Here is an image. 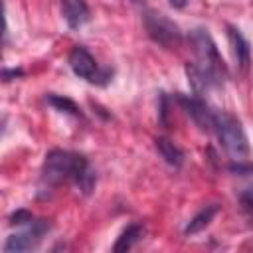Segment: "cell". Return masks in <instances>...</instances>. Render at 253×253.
<instances>
[{
    "label": "cell",
    "mask_w": 253,
    "mask_h": 253,
    "mask_svg": "<svg viewBox=\"0 0 253 253\" xmlns=\"http://www.w3.org/2000/svg\"><path fill=\"white\" fill-rule=\"evenodd\" d=\"M142 235H144V225H142V223H130V225L119 235V239H117L113 251H115V253H121V251L132 249V247L142 239Z\"/></svg>",
    "instance_id": "8fae6325"
},
{
    "label": "cell",
    "mask_w": 253,
    "mask_h": 253,
    "mask_svg": "<svg viewBox=\"0 0 253 253\" xmlns=\"http://www.w3.org/2000/svg\"><path fill=\"white\" fill-rule=\"evenodd\" d=\"M186 2H188V0H170V4H172L174 8H184Z\"/></svg>",
    "instance_id": "e0dca14e"
},
{
    "label": "cell",
    "mask_w": 253,
    "mask_h": 253,
    "mask_svg": "<svg viewBox=\"0 0 253 253\" xmlns=\"http://www.w3.org/2000/svg\"><path fill=\"white\" fill-rule=\"evenodd\" d=\"M190 43L196 53V63H188L186 73H188V79H190L194 91L202 93L210 87L221 85L227 75V69H225V63H223L211 36L202 28L192 30Z\"/></svg>",
    "instance_id": "6da1fadb"
},
{
    "label": "cell",
    "mask_w": 253,
    "mask_h": 253,
    "mask_svg": "<svg viewBox=\"0 0 253 253\" xmlns=\"http://www.w3.org/2000/svg\"><path fill=\"white\" fill-rule=\"evenodd\" d=\"M67 180H73L85 194H89L95 186V172L91 170L85 156L61 148H53L45 154L42 168V182L47 186H57Z\"/></svg>",
    "instance_id": "7a4b0ae2"
},
{
    "label": "cell",
    "mask_w": 253,
    "mask_h": 253,
    "mask_svg": "<svg viewBox=\"0 0 253 253\" xmlns=\"http://www.w3.org/2000/svg\"><path fill=\"white\" fill-rule=\"evenodd\" d=\"M156 150L160 152V156L174 168H180L184 162V152L166 136H158L156 138Z\"/></svg>",
    "instance_id": "7c38bea8"
},
{
    "label": "cell",
    "mask_w": 253,
    "mask_h": 253,
    "mask_svg": "<svg viewBox=\"0 0 253 253\" xmlns=\"http://www.w3.org/2000/svg\"><path fill=\"white\" fill-rule=\"evenodd\" d=\"M144 28H146L148 36L164 47H176L182 42V34L178 30V26L172 20H168L164 14L146 12L144 14Z\"/></svg>",
    "instance_id": "8992f818"
},
{
    "label": "cell",
    "mask_w": 253,
    "mask_h": 253,
    "mask_svg": "<svg viewBox=\"0 0 253 253\" xmlns=\"http://www.w3.org/2000/svg\"><path fill=\"white\" fill-rule=\"evenodd\" d=\"M130 2H132V4H144L146 0H130Z\"/></svg>",
    "instance_id": "ac0fdd59"
},
{
    "label": "cell",
    "mask_w": 253,
    "mask_h": 253,
    "mask_svg": "<svg viewBox=\"0 0 253 253\" xmlns=\"http://www.w3.org/2000/svg\"><path fill=\"white\" fill-rule=\"evenodd\" d=\"M69 67L71 71L81 77V79H87L89 83H97V85H105L109 79H111V73L105 69L101 71L95 57L83 47V45H75L69 53Z\"/></svg>",
    "instance_id": "5b68a950"
},
{
    "label": "cell",
    "mask_w": 253,
    "mask_h": 253,
    "mask_svg": "<svg viewBox=\"0 0 253 253\" xmlns=\"http://www.w3.org/2000/svg\"><path fill=\"white\" fill-rule=\"evenodd\" d=\"M217 211H219V206H217V204H210V206L202 208V210L188 221V225L184 227V233H186V235H194V233L206 229V227L211 223V219H213V215H215Z\"/></svg>",
    "instance_id": "30bf717a"
},
{
    "label": "cell",
    "mask_w": 253,
    "mask_h": 253,
    "mask_svg": "<svg viewBox=\"0 0 253 253\" xmlns=\"http://www.w3.org/2000/svg\"><path fill=\"white\" fill-rule=\"evenodd\" d=\"M61 14L69 28H81L89 20V6L85 0H61Z\"/></svg>",
    "instance_id": "9c48e42d"
},
{
    "label": "cell",
    "mask_w": 253,
    "mask_h": 253,
    "mask_svg": "<svg viewBox=\"0 0 253 253\" xmlns=\"http://www.w3.org/2000/svg\"><path fill=\"white\" fill-rule=\"evenodd\" d=\"M227 40H229V45H231V51H233V57H235L239 71H247V67L251 63V49H249L247 40L233 26H227Z\"/></svg>",
    "instance_id": "ba28073f"
},
{
    "label": "cell",
    "mask_w": 253,
    "mask_h": 253,
    "mask_svg": "<svg viewBox=\"0 0 253 253\" xmlns=\"http://www.w3.org/2000/svg\"><path fill=\"white\" fill-rule=\"evenodd\" d=\"M178 101H180V105L186 109V113L194 119V123H196L202 130H213V119H215V113H213L202 99L180 95Z\"/></svg>",
    "instance_id": "52a82bcc"
},
{
    "label": "cell",
    "mask_w": 253,
    "mask_h": 253,
    "mask_svg": "<svg viewBox=\"0 0 253 253\" xmlns=\"http://www.w3.org/2000/svg\"><path fill=\"white\" fill-rule=\"evenodd\" d=\"M213 130L223 146V150L233 158V160H245L249 154V142L245 136V130L239 123L237 117H233L231 113L219 111L215 113L213 119Z\"/></svg>",
    "instance_id": "3957f363"
},
{
    "label": "cell",
    "mask_w": 253,
    "mask_h": 253,
    "mask_svg": "<svg viewBox=\"0 0 253 253\" xmlns=\"http://www.w3.org/2000/svg\"><path fill=\"white\" fill-rule=\"evenodd\" d=\"M239 204H241V210H243L247 215H253V186L245 188V190L239 194Z\"/></svg>",
    "instance_id": "5bb4252c"
},
{
    "label": "cell",
    "mask_w": 253,
    "mask_h": 253,
    "mask_svg": "<svg viewBox=\"0 0 253 253\" xmlns=\"http://www.w3.org/2000/svg\"><path fill=\"white\" fill-rule=\"evenodd\" d=\"M20 75H22V69H4L2 73L4 81H12V77H20Z\"/></svg>",
    "instance_id": "2e32d148"
},
{
    "label": "cell",
    "mask_w": 253,
    "mask_h": 253,
    "mask_svg": "<svg viewBox=\"0 0 253 253\" xmlns=\"http://www.w3.org/2000/svg\"><path fill=\"white\" fill-rule=\"evenodd\" d=\"M34 219V215L28 210H18L16 213L10 215V225H26Z\"/></svg>",
    "instance_id": "9a60e30c"
},
{
    "label": "cell",
    "mask_w": 253,
    "mask_h": 253,
    "mask_svg": "<svg viewBox=\"0 0 253 253\" xmlns=\"http://www.w3.org/2000/svg\"><path fill=\"white\" fill-rule=\"evenodd\" d=\"M49 229H51L49 219H32L30 223H26V229H22L20 233H14L6 239L4 253H24V251L36 249Z\"/></svg>",
    "instance_id": "277c9868"
},
{
    "label": "cell",
    "mask_w": 253,
    "mask_h": 253,
    "mask_svg": "<svg viewBox=\"0 0 253 253\" xmlns=\"http://www.w3.org/2000/svg\"><path fill=\"white\" fill-rule=\"evenodd\" d=\"M47 101H49V105H53V107H55L57 111H61V113H69V115H73V117H81V109H79L71 99H67V97L49 95Z\"/></svg>",
    "instance_id": "4fadbf2b"
}]
</instances>
